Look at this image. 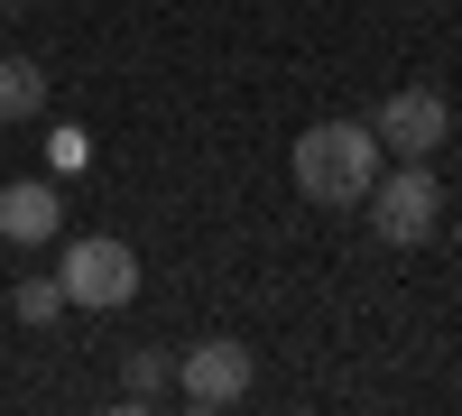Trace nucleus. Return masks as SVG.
<instances>
[{"instance_id":"f257e3e1","label":"nucleus","mask_w":462,"mask_h":416,"mask_svg":"<svg viewBox=\"0 0 462 416\" xmlns=\"http://www.w3.org/2000/svg\"><path fill=\"white\" fill-rule=\"evenodd\" d=\"M370 185H379V130L370 121L296 130V195L305 204H370Z\"/></svg>"},{"instance_id":"f03ea898","label":"nucleus","mask_w":462,"mask_h":416,"mask_svg":"<svg viewBox=\"0 0 462 416\" xmlns=\"http://www.w3.org/2000/svg\"><path fill=\"white\" fill-rule=\"evenodd\" d=\"M435 222H444V185L426 176V158H398L389 176L370 185V232L389 241V250H416V241H435Z\"/></svg>"},{"instance_id":"7ed1b4c3","label":"nucleus","mask_w":462,"mask_h":416,"mask_svg":"<svg viewBox=\"0 0 462 416\" xmlns=\"http://www.w3.org/2000/svg\"><path fill=\"white\" fill-rule=\"evenodd\" d=\"M65 306H93V315H121L130 296H139V250L130 241H111V232H84V241H65Z\"/></svg>"},{"instance_id":"20e7f679","label":"nucleus","mask_w":462,"mask_h":416,"mask_svg":"<svg viewBox=\"0 0 462 416\" xmlns=\"http://www.w3.org/2000/svg\"><path fill=\"white\" fill-rule=\"evenodd\" d=\"M176 398H185V407H204V416H213V407H241V398H250V352L231 343V333L195 343V352L176 361Z\"/></svg>"},{"instance_id":"39448f33","label":"nucleus","mask_w":462,"mask_h":416,"mask_svg":"<svg viewBox=\"0 0 462 416\" xmlns=\"http://www.w3.org/2000/svg\"><path fill=\"white\" fill-rule=\"evenodd\" d=\"M370 130H379V148H389V158H435L444 130H453V111H444V93L407 84V93H389V102L370 111Z\"/></svg>"},{"instance_id":"423d86ee","label":"nucleus","mask_w":462,"mask_h":416,"mask_svg":"<svg viewBox=\"0 0 462 416\" xmlns=\"http://www.w3.org/2000/svg\"><path fill=\"white\" fill-rule=\"evenodd\" d=\"M56 232H65V204H56L47 176L0 185V241H10V250H37V241H56Z\"/></svg>"},{"instance_id":"0eeeda50","label":"nucleus","mask_w":462,"mask_h":416,"mask_svg":"<svg viewBox=\"0 0 462 416\" xmlns=\"http://www.w3.org/2000/svg\"><path fill=\"white\" fill-rule=\"evenodd\" d=\"M47 111V74L28 56H0V121H37Z\"/></svg>"},{"instance_id":"6e6552de","label":"nucleus","mask_w":462,"mask_h":416,"mask_svg":"<svg viewBox=\"0 0 462 416\" xmlns=\"http://www.w3.org/2000/svg\"><path fill=\"white\" fill-rule=\"evenodd\" d=\"M10 315H19V324H56V315H65V278H19V287H10Z\"/></svg>"},{"instance_id":"1a4fd4ad","label":"nucleus","mask_w":462,"mask_h":416,"mask_svg":"<svg viewBox=\"0 0 462 416\" xmlns=\"http://www.w3.org/2000/svg\"><path fill=\"white\" fill-rule=\"evenodd\" d=\"M167 389H176V370H167L158 352H130V389H121V398H130V407H158Z\"/></svg>"},{"instance_id":"9d476101","label":"nucleus","mask_w":462,"mask_h":416,"mask_svg":"<svg viewBox=\"0 0 462 416\" xmlns=\"http://www.w3.org/2000/svg\"><path fill=\"white\" fill-rule=\"evenodd\" d=\"M10 10H19V0H0V19H10Z\"/></svg>"},{"instance_id":"9b49d317","label":"nucleus","mask_w":462,"mask_h":416,"mask_svg":"<svg viewBox=\"0 0 462 416\" xmlns=\"http://www.w3.org/2000/svg\"><path fill=\"white\" fill-rule=\"evenodd\" d=\"M453 250H462V222H453Z\"/></svg>"}]
</instances>
